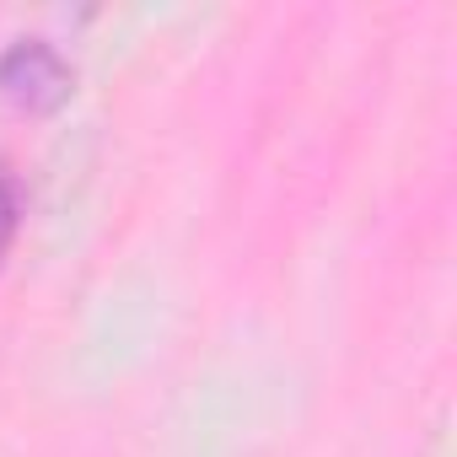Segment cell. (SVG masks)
Listing matches in <instances>:
<instances>
[{
	"label": "cell",
	"mask_w": 457,
	"mask_h": 457,
	"mask_svg": "<svg viewBox=\"0 0 457 457\" xmlns=\"http://www.w3.org/2000/svg\"><path fill=\"white\" fill-rule=\"evenodd\" d=\"M0 87H6V97H17L28 108H49V103L65 97L71 65L49 38H17L0 54Z\"/></svg>",
	"instance_id": "1"
},
{
	"label": "cell",
	"mask_w": 457,
	"mask_h": 457,
	"mask_svg": "<svg viewBox=\"0 0 457 457\" xmlns=\"http://www.w3.org/2000/svg\"><path fill=\"white\" fill-rule=\"evenodd\" d=\"M17 220H22V199H17V178L0 167V259H6L12 237H17Z\"/></svg>",
	"instance_id": "2"
}]
</instances>
